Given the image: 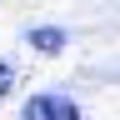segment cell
Segmentation results:
<instances>
[{"instance_id": "1", "label": "cell", "mask_w": 120, "mask_h": 120, "mask_svg": "<svg viewBox=\"0 0 120 120\" xmlns=\"http://www.w3.org/2000/svg\"><path fill=\"white\" fill-rule=\"evenodd\" d=\"M20 120H80V105L70 95H55V90H40V95L25 100Z\"/></svg>"}, {"instance_id": "2", "label": "cell", "mask_w": 120, "mask_h": 120, "mask_svg": "<svg viewBox=\"0 0 120 120\" xmlns=\"http://www.w3.org/2000/svg\"><path fill=\"white\" fill-rule=\"evenodd\" d=\"M30 50H40V55H60V50H65V30H60V25H40V30H30Z\"/></svg>"}, {"instance_id": "3", "label": "cell", "mask_w": 120, "mask_h": 120, "mask_svg": "<svg viewBox=\"0 0 120 120\" xmlns=\"http://www.w3.org/2000/svg\"><path fill=\"white\" fill-rule=\"evenodd\" d=\"M10 85H15V70L5 65V60H0V95H5V90H10Z\"/></svg>"}]
</instances>
